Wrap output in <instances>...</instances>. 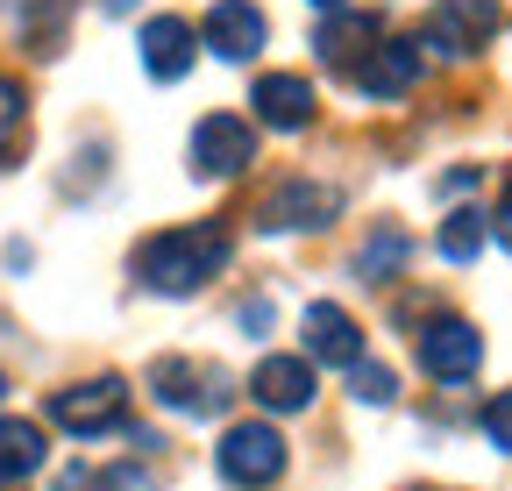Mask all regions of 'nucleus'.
Returning a JSON list of instances; mask_svg holds the SVG:
<instances>
[{
  "label": "nucleus",
  "mask_w": 512,
  "mask_h": 491,
  "mask_svg": "<svg viewBox=\"0 0 512 491\" xmlns=\"http://www.w3.org/2000/svg\"><path fill=\"white\" fill-rule=\"evenodd\" d=\"M235 257V235L221 221H192V228H164L150 235L143 250H136V278L143 292L157 299H192V292H207Z\"/></svg>",
  "instance_id": "obj_1"
},
{
  "label": "nucleus",
  "mask_w": 512,
  "mask_h": 491,
  "mask_svg": "<svg viewBox=\"0 0 512 491\" xmlns=\"http://www.w3.org/2000/svg\"><path fill=\"white\" fill-rule=\"evenodd\" d=\"M214 463H221V477L235 484V491H271L278 477H285V435L278 427H264V420H235L228 435H221V449H214Z\"/></svg>",
  "instance_id": "obj_2"
},
{
  "label": "nucleus",
  "mask_w": 512,
  "mask_h": 491,
  "mask_svg": "<svg viewBox=\"0 0 512 491\" xmlns=\"http://www.w3.org/2000/svg\"><path fill=\"white\" fill-rule=\"evenodd\" d=\"M150 392L171 406V413H192V420H214L228 399H235V378L221 363H185V356H157L150 363Z\"/></svg>",
  "instance_id": "obj_3"
},
{
  "label": "nucleus",
  "mask_w": 512,
  "mask_h": 491,
  "mask_svg": "<svg viewBox=\"0 0 512 491\" xmlns=\"http://www.w3.org/2000/svg\"><path fill=\"white\" fill-rule=\"evenodd\" d=\"M498 29H505V8H498V0H434L427 22H420V50H441V57H477Z\"/></svg>",
  "instance_id": "obj_4"
},
{
  "label": "nucleus",
  "mask_w": 512,
  "mask_h": 491,
  "mask_svg": "<svg viewBox=\"0 0 512 491\" xmlns=\"http://www.w3.org/2000/svg\"><path fill=\"white\" fill-rule=\"evenodd\" d=\"M50 420L64 435H114L128 420V385L121 378H86V385H64L50 392Z\"/></svg>",
  "instance_id": "obj_5"
},
{
  "label": "nucleus",
  "mask_w": 512,
  "mask_h": 491,
  "mask_svg": "<svg viewBox=\"0 0 512 491\" xmlns=\"http://www.w3.org/2000/svg\"><path fill=\"white\" fill-rule=\"evenodd\" d=\"M342 214V193L328 178H285V186L256 207V228L264 235H299V228H328Z\"/></svg>",
  "instance_id": "obj_6"
},
{
  "label": "nucleus",
  "mask_w": 512,
  "mask_h": 491,
  "mask_svg": "<svg viewBox=\"0 0 512 491\" xmlns=\"http://www.w3.org/2000/svg\"><path fill=\"white\" fill-rule=\"evenodd\" d=\"M413 349H420V371H427V378H441V385L477 378V363H484V335H477L470 321H456V314L427 321V328L413 335Z\"/></svg>",
  "instance_id": "obj_7"
},
{
  "label": "nucleus",
  "mask_w": 512,
  "mask_h": 491,
  "mask_svg": "<svg viewBox=\"0 0 512 491\" xmlns=\"http://www.w3.org/2000/svg\"><path fill=\"white\" fill-rule=\"evenodd\" d=\"M256 164V129L242 114H207L192 129V171L200 178H242Z\"/></svg>",
  "instance_id": "obj_8"
},
{
  "label": "nucleus",
  "mask_w": 512,
  "mask_h": 491,
  "mask_svg": "<svg viewBox=\"0 0 512 491\" xmlns=\"http://www.w3.org/2000/svg\"><path fill=\"white\" fill-rule=\"evenodd\" d=\"M349 79H356V93H370V100H399V93H413V79H420V36L370 43L363 65H349Z\"/></svg>",
  "instance_id": "obj_9"
},
{
  "label": "nucleus",
  "mask_w": 512,
  "mask_h": 491,
  "mask_svg": "<svg viewBox=\"0 0 512 491\" xmlns=\"http://www.w3.org/2000/svg\"><path fill=\"white\" fill-rule=\"evenodd\" d=\"M313 356H264L249 371V399L271 406V413H306L313 406Z\"/></svg>",
  "instance_id": "obj_10"
},
{
  "label": "nucleus",
  "mask_w": 512,
  "mask_h": 491,
  "mask_svg": "<svg viewBox=\"0 0 512 491\" xmlns=\"http://www.w3.org/2000/svg\"><path fill=\"white\" fill-rule=\"evenodd\" d=\"M264 15L249 8V0H214L207 8V22H200V43L214 50V57H228V65H249L256 50H264Z\"/></svg>",
  "instance_id": "obj_11"
},
{
  "label": "nucleus",
  "mask_w": 512,
  "mask_h": 491,
  "mask_svg": "<svg viewBox=\"0 0 512 491\" xmlns=\"http://www.w3.org/2000/svg\"><path fill=\"white\" fill-rule=\"evenodd\" d=\"M299 335H306V356L313 363H349L363 356V328L349 321V306H335V299H313L306 306V321H299Z\"/></svg>",
  "instance_id": "obj_12"
},
{
  "label": "nucleus",
  "mask_w": 512,
  "mask_h": 491,
  "mask_svg": "<svg viewBox=\"0 0 512 491\" xmlns=\"http://www.w3.org/2000/svg\"><path fill=\"white\" fill-rule=\"evenodd\" d=\"M249 107H256L264 129H306V121H313V86L299 72H264L256 93H249Z\"/></svg>",
  "instance_id": "obj_13"
},
{
  "label": "nucleus",
  "mask_w": 512,
  "mask_h": 491,
  "mask_svg": "<svg viewBox=\"0 0 512 491\" xmlns=\"http://www.w3.org/2000/svg\"><path fill=\"white\" fill-rule=\"evenodd\" d=\"M136 50H143V72L150 79H185L192 72V22L185 15H157V22H143Z\"/></svg>",
  "instance_id": "obj_14"
},
{
  "label": "nucleus",
  "mask_w": 512,
  "mask_h": 491,
  "mask_svg": "<svg viewBox=\"0 0 512 491\" xmlns=\"http://www.w3.org/2000/svg\"><path fill=\"white\" fill-rule=\"evenodd\" d=\"M377 43V15H356L349 0L342 8H328V22H320V36H313V50L328 57V65H349L356 50H370Z\"/></svg>",
  "instance_id": "obj_15"
},
{
  "label": "nucleus",
  "mask_w": 512,
  "mask_h": 491,
  "mask_svg": "<svg viewBox=\"0 0 512 491\" xmlns=\"http://www.w3.org/2000/svg\"><path fill=\"white\" fill-rule=\"evenodd\" d=\"M406 257H413V235L399 228V221H384L363 250H356V278H370V285H384V278H399L406 271Z\"/></svg>",
  "instance_id": "obj_16"
},
{
  "label": "nucleus",
  "mask_w": 512,
  "mask_h": 491,
  "mask_svg": "<svg viewBox=\"0 0 512 491\" xmlns=\"http://www.w3.org/2000/svg\"><path fill=\"white\" fill-rule=\"evenodd\" d=\"M43 470V427L36 420H0V484H22Z\"/></svg>",
  "instance_id": "obj_17"
},
{
  "label": "nucleus",
  "mask_w": 512,
  "mask_h": 491,
  "mask_svg": "<svg viewBox=\"0 0 512 491\" xmlns=\"http://www.w3.org/2000/svg\"><path fill=\"white\" fill-rule=\"evenodd\" d=\"M484 235H491V228H484V214H477V207H456V214L441 221L434 250H441L448 264H477V257H484Z\"/></svg>",
  "instance_id": "obj_18"
},
{
  "label": "nucleus",
  "mask_w": 512,
  "mask_h": 491,
  "mask_svg": "<svg viewBox=\"0 0 512 491\" xmlns=\"http://www.w3.org/2000/svg\"><path fill=\"white\" fill-rule=\"evenodd\" d=\"M349 392H356L363 406H392V399H399V378H392V371H384V363H370V356H356V363H349Z\"/></svg>",
  "instance_id": "obj_19"
},
{
  "label": "nucleus",
  "mask_w": 512,
  "mask_h": 491,
  "mask_svg": "<svg viewBox=\"0 0 512 491\" xmlns=\"http://www.w3.org/2000/svg\"><path fill=\"white\" fill-rule=\"evenodd\" d=\"M477 427H484V442H491L498 456H512V392H498V399H484V413H477Z\"/></svg>",
  "instance_id": "obj_20"
},
{
  "label": "nucleus",
  "mask_w": 512,
  "mask_h": 491,
  "mask_svg": "<svg viewBox=\"0 0 512 491\" xmlns=\"http://www.w3.org/2000/svg\"><path fill=\"white\" fill-rule=\"evenodd\" d=\"M15 121H22V86L0 79V164H8V150H15Z\"/></svg>",
  "instance_id": "obj_21"
},
{
  "label": "nucleus",
  "mask_w": 512,
  "mask_h": 491,
  "mask_svg": "<svg viewBox=\"0 0 512 491\" xmlns=\"http://www.w3.org/2000/svg\"><path fill=\"white\" fill-rule=\"evenodd\" d=\"M100 491H164L150 470H136V463H114L107 477H100Z\"/></svg>",
  "instance_id": "obj_22"
},
{
  "label": "nucleus",
  "mask_w": 512,
  "mask_h": 491,
  "mask_svg": "<svg viewBox=\"0 0 512 491\" xmlns=\"http://www.w3.org/2000/svg\"><path fill=\"white\" fill-rule=\"evenodd\" d=\"M242 328H271V299H249L242 306Z\"/></svg>",
  "instance_id": "obj_23"
},
{
  "label": "nucleus",
  "mask_w": 512,
  "mask_h": 491,
  "mask_svg": "<svg viewBox=\"0 0 512 491\" xmlns=\"http://www.w3.org/2000/svg\"><path fill=\"white\" fill-rule=\"evenodd\" d=\"M491 221H498V242L512 250V186H505V200H498V214H491Z\"/></svg>",
  "instance_id": "obj_24"
},
{
  "label": "nucleus",
  "mask_w": 512,
  "mask_h": 491,
  "mask_svg": "<svg viewBox=\"0 0 512 491\" xmlns=\"http://www.w3.org/2000/svg\"><path fill=\"white\" fill-rule=\"evenodd\" d=\"M57 491H93V477H86V470H64V477H57Z\"/></svg>",
  "instance_id": "obj_25"
},
{
  "label": "nucleus",
  "mask_w": 512,
  "mask_h": 491,
  "mask_svg": "<svg viewBox=\"0 0 512 491\" xmlns=\"http://www.w3.org/2000/svg\"><path fill=\"white\" fill-rule=\"evenodd\" d=\"M313 8H320V15H328V8H342V0H313Z\"/></svg>",
  "instance_id": "obj_26"
},
{
  "label": "nucleus",
  "mask_w": 512,
  "mask_h": 491,
  "mask_svg": "<svg viewBox=\"0 0 512 491\" xmlns=\"http://www.w3.org/2000/svg\"><path fill=\"white\" fill-rule=\"evenodd\" d=\"M0 392H8V378H0Z\"/></svg>",
  "instance_id": "obj_27"
}]
</instances>
